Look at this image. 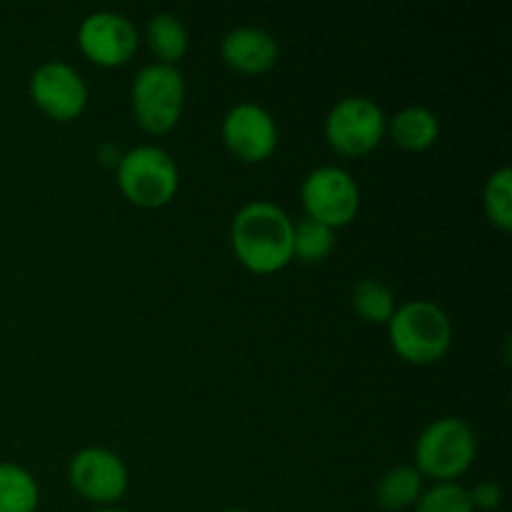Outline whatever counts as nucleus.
<instances>
[{
	"label": "nucleus",
	"instance_id": "nucleus-1",
	"mask_svg": "<svg viewBox=\"0 0 512 512\" xmlns=\"http://www.w3.org/2000/svg\"><path fill=\"white\" fill-rule=\"evenodd\" d=\"M230 243L248 270L278 273L293 260V220L270 200H250L233 218Z\"/></svg>",
	"mask_w": 512,
	"mask_h": 512
},
{
	"label": "nucleus",
	"instance_id": "nucleus-2",
	"mask_svg": "<svg viewBox=\"0 0 512 512\" xmlns=\"http://www.w3.org/2000/svg\"><path fill=\"white\" fill-rule=\"evenodd\" d=\"M388 338L403 360L430 365L443 360L453 345V323L433 300H410L390 315Z\"/></svg>",
	"mask_w": 512,
	"mask_h": 512
},
{
	"label": "nucleus",
	"instance_id": "nucleus-3",
	"mask_svg": "<svg viewBox=\"0 0 512 512\" xmlns=\"http://www.w3.org/2000/svg\"><path fill=\"white\" fill-rule=\"evenodd\" d=\"M478 453L473 428L460 418H438L420 433L415 443V470L420 475L453 483L468 473Z\"/></svg>",
	"mask_w": 512,
	"mask_h": 512
},
{
	"label": "nucleus",
	"instance_id": "nucleus-4",
	"mask_svg": "<svg viewBox=\"0 0 512 512\" xmlns=\"http://www.w3.org/2000/svg\"><path fill=\"white\" fill-rule=\"evenodd\" d=\"M130 103L148 133H168L178 125L185 105V80L175 65L148 63L135 73Z\"/></svg>",
	"mask_w": 512,
	"mask_h": 512
},
{
	"label": "nucleus",
	"instance_id": "nucleus-5",
	"mask_svg": "<svg viewBox=\"0 0 512 512\" xmlns=\"http://www.w3.org/2000/svg\"><path fill=\"white\" fill-rule=\"evenodd\" d=\"M178 165L158 145H135L118 160V185L140 208H160L178 193Z\"/></svg>",
	"mask_w": 512,
	"mask_h": 512
},
{
	"label": "nucleus",
	"instance_id": "nucleus-6",
	"mask_svg": "<svg viewBox=\"0 0 512 512\" xmlns=\"http://www.w3.org/2000/svg\"><path fill=\"white\" fill-rule=\"evenodd\" d=\"M300 200L308 218L335 230L348 225L358 215L360 188L353 175L340 165H320L305 175L300 185Z\"/></svg>",
	"mask_w": 512,
	"mask_h": 512
},
{
	"label": "nucleus",
	"instance_id": "nucleus-7",
	"mask_svg": "<svg viewBox=\"0 0 512 512\" xmlns=\"http://www.w3.org/2000/svg\"><path fill=\"white\" fill-rule=\"evenodd\" d=\"M385 115L375 100L348 95L330 108L325 118V138L343 155H365L380 145L385 135Z\"/></svg>",
	"mask_w": 512,
	"mask_h": 512
},
{
	"label": "nucleus",
	"instance_id": "nucleus-8",
	"mask_svg": "<svg viewBox=\"0 0 512 512\" xmlns=\"http://www.w3.org/2000/svg\"><path fill=\"white\" fill-rule=\"evenodd\" d=\"M30 98L53 120H73L88 105V85L73 65L48 60L30 75Z\"/></svg>",
	"mask_w": 512,
	"mask_h": 512
},
{
	"label": "nucleus",
	"instance_id": "nucleus-9",
	"mask_svg": "<svg viewBox=\"0 0 512 512\" xmlns=\"http://www.w3.org/2000/svg\"><path fill=\"white\" fill-rule=\"evenodd\" d=\"M223 143L235 158L260 163L270 158L278 145V123L268 108L253 100H243L225 113Z\"/></svg>",
	"mask_w": 512,
	"mask_h": 512
},
{
	"label": "nucleus",
	"instance_id": "nucleus-10",
	"mask_svg": "<svg viewBox=\"0 0 512 512\" xmlns=\"http://www.w3.org/2000/svg\"><path fill=\"white\" fill-rule=\"evenodd\" d=\"M78 45L93 63L115 68L128 63L138 50V30L125 15L98 10L80 20Z\"/></svg>",
	"mask_w": 512,
	"mask_h": 512
},
{
	"label": "nucleus",
	"instance_id": "nucleus-11",
	"mask_svg": "<svg viewBox=\"0 0 512 512\" xmlns=\"http://www.w3.org/2000/svg\"><path fill=\"white\" fill-rule=\"evenodd\" d=\"M70 485L85 500L105 508L128 490V468L113 450L85 448L70 460Z\"/></svg>",
	"mask_w": 512,
	"mask_h": 512
},
{
	"label": "nucleus",
	"instance_id": "nucleus-12",
	"mask_svg": "<svg viewBox=\"0 0 512 512\" xmlns=\"http://www.w3.org/2000/svg\"><path fill=\"white\" fill-rule=\"evenodd\" d=\"M223 60L230 68L240 70V73L258 75L268 73L275 63H278V40L263 28L255 25H238L230 30L220 45Z\"/></svg>",
	"mask_w": 512,
	"mask_h": 512
},
{
	"label": "nucleus",
	"instance_id": "nucleus-13",
	"mask_svg": "<svg viewBox=\"0 0 512 512\" xmlns=\"http://www.w3.org/2000/svg\"><path fill=\"white\" fill-rule=\"evenodd\" d=\"M390 135L405 150H425L438 140L440 120L425 105H408L390 120Z\"/></svg>",
	"mask_w": 512,
	"mask_h": 512
},
{
	"label": "nucleus",
	"instance_id": "nucleus-14",
	"mask_svg": "<svg viewBox=\"0 0 512 512\" xmlns=\"http://www.w3.org/2000/svg\"><path fill=\"white\" fill-rule=\"evenodd\" d=\"M420 493H423V475L413 465L390 468L375 485V500H378L380 508L390 512L413 508Z\"/></svg>",
	"mask_w": 512,
	"mask_h": 512
},
{
	"label": "nucleus",
	"instance_id": "nucleus-15",
	"mask_svg": "<svg viewBox=\"0 0 512 512\" xmlns=\"http://www.w3.org/2000/svg\"><path fill=\"white\" fill-rule=\"evenodd\" d=\"M145 38H148L150 50L158 55V63L175 65L185 53H188L190 35L183 20L173 13H158L148 20L145 28Z\"/></svg>",
	"mask_w": 512,
	"mask_h": 512
},
{
	"label": "nucleus",
	"instance_id": "nucleus-16",
	"mask_svg": "<svg viewBox=\"0 0 512 512\" xmlns=\"http://www.w3.org/2000/svg\"><path fill=\"white\" fill-rule=\"evenodd\" d=\"M40 490L33 475L15 463H0V512H35Z\"/></svg>",
	"mask_w": 512,
	"mask_h": 512
},
{
	"label": "nucleus",
	"instance_id": "nucleus-17",
	"mask_svg": "<svg viewBox=\"0 0 512 512\" xmlns=\"http://www.w3.org/2000/svg\"><path fill=\"white\" fill-rule=\"evenodd\" d=\"M353 310L368 323H388L395 313V293L388 283L375 278L358 280L350 295Z\"/></svg>",
	"mask_w": 512,
	"mask_h": 512
},
{
	"label": "nucleus",
	"instance_id": "nucleus-18",
	"mask_svg": "<svg viewBox=\"0 0 512 512\" xmlns=\"http://www.w3.org/2000/svg\"><path fill=\"white\" fill-rule=\"evenodd\" d=\"M335 245V235L328 225L318 223V220L308 218L293 225V258L300 263H320L330 255Z\"/></svg>",
	"mask_w": 512,
	"mask_h": 512
},
{
	"label": "nucleus",
	"instance_id": "nucleus-19",
	"mask_svg": "<svg viewBox=\"0 0 512 512\" xmlns=\"http://www.w3.org/2000/svg\"><path fill=\"white\" fill-rule=\"evenodd\" d=\"M485 215L500 230L512 228V173L510 168L495 170L483 190Z\"/></svg>",
	"mask_w": 512,
	"mask_h": 512
},
{
	"label": "nucleus",
	"instance_id": "nucleus-20",
	"mask_svg": "<svg viewBox=\"0 0 512 512\" xmlns=\"http://www.w3.org/2000/svg\"><path fill=\"white\" fill-rule=\"evenodd\" d=\"M415 512H475L470 503V490L458 483H435L433 488L423 490Z\"/></svg>",
	"mask_w": 512,
	"mask_h": 512
},
{
	"label": "nucleus",
	"instance_id": "nucleus-21",
	"mask_svg": "<svg viewBox=\"0 0 512 512\" xmlns=\"http://www.w3.org/2000/svg\"><path fill=\"white\" fill-rule=\"evenodd\" d=\"M470 503H473V510H498L500 503H503V490H500V485L493 483V480H485V483L475 485L473 488Z\"/></svg>",
	"mask_w": 512,
	"mask_h": 512
},
{
	"label": "nucleus",
	"instance_id": "nucleus-22",
	"mask_svg": "<svg viewBox=\"0 0 512 512\" xmlns=\"http://www.w3.org/2000/svg\"><path fill=\"white\" fill-rule=\"evenodd\" d=\"M93 512H125V510L113 508V505H105V508H98V510H93Z\"/></svg>",
	"mask_w": 512,
	"mask_h": 512
},
{
	"label": "nucleus",
	"instance_id": "nucleus-23",
	"mask_svg": "<svg viewBox=\"0 0 512 512\" xmlns=\"http://www.w3.org/2000/svg\"><path fill=\"white\" fill-rule=\"evenodd\" d=\"M220 512H250V510H240V508H233V510H220Z\"/></svg>",
	"mask_w": 512,
	"mask_h": 512
}]
</instances>
